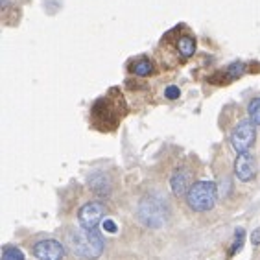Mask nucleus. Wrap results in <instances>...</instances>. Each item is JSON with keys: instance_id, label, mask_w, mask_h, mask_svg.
Listing matches in <instances>:
<instances>
[{"instance_id": "39448f33", "label": "nucleus", "mask_w": 260, "mask_h": 260, "mask_svg": "<svg viewBox=\"0 0 260 260\" xmlns=\"http://www.w3.org/2000/svg\"><path fill=\"white\" fill-rule=\"evenodd\" d=\"M105 216V205L100 203V201H91V203H85L78 212V219H80V225L83 229L92 231L96 229L98 224L103 219Z\"/></svg>"}, {"instance_id": "1a4fd4ad", "label": "nucleus", "mask_w": 260, "mask_h": 260, "mask_svg": "<svg viewBox=\"0 0 260 260\" xmlns=\"http://www.w3.org/2000/svg\"><path fill=\"white\" fill-rule=\"evenodd\" d=\"M89 187H91V190L94 194L107 196L109 190H111V181H109V177L103 172H96L89 177Z\"/></svg>"}, {"instance_id": "6ab92c4d", "label": "nucleus", "mask_w": 260, "mask_h": 260, "mask_svg": "<svg viewBox=\"0 0 260 260\" xmlns=\"http://www.w3.org/2000/svg\"><path fill=\"white\" fill-rule=\"evenodd\" d=\"M0 6H2V8H8V6H10V0H0Z\"/></svg>"}, {"instance_id": "4468645a", "label": "nucleus", "mask_w": 260, "mask_h": 260, "mask_svg": "<svg viewBox=\"0 0 260 260\" xmlns=\"http://www.w3.org/2000/svg\"><path fill=\"white\" fill-rule=\"evenodd\" d=\"M244 238H245V231L244 229H236L235 240H233V245H231V249H229V256H235L236 253H240L242 245H244Z\"/></svg>"}, {"instance_id": "f257e3e1", "label": "nucleus", "mask_w": 260, "mask_h": 260, "mask_svg": "<svg viewBox=\"0 0 260 260\" xmlns=\"http://www.w3.org/2000/svg\"><path fill=\"white\" fill-rule=\"evenodd\" d=\"M170 210L163 198L157 196H146L138 203V218L150 229H159L168 221Z\"/></svg>"}, {"instance_id": "6e6552de", "label": "nucleus", "mask_w": 260, "mask_h": 260, "mask_svg": "<svg viewBox=\"0 0 260 260\" xmlns=\"http://www.w3.org/2000/svg\"><path fill=\"white\" fill-rule=\"evenodd\" d=\"M190 172L187 168H177L172 173L170 177V189H172V194L181 198V196H187L190 190Z\"/></svg>"}, {"instance_id": "423d86ee", "label": "nucleus", "mask_w": 260, "mask_h": 260, "mask_svg": "<svg viewBox=\"0 0 260 260\" xmlns=\"http://www.w3.org/2000/svg\"><path fill=\"white\" fill-rule=\"evenodd\" d=\"M33 255L37 260H63L65 258V245L52 238L39 240L33 245Z\"/></svg>"}, {"instance_id": "2eb2a0df", "label": "nucleus", "mask_w": 260, "mask_h": 260, "mask_svg": "<svg viewBox=\"0 0 260 260\" xmlns=\"http://www.w3.org/2000/svg\"><path fill=\"white\" fill-rule=\"evenodd\" d=\"M245 72V65L244 63H233V65H229L227 68H225V76H227V80H236V78H240L242 74Z\"/></svg>"}, {"instance_id": "0eeeda50", "label": "nucleus", "mask_w": 260, "mask_h": 260, "mask_svg": "<svg viewBox=\"0 0 260 260\" xmlns=\"http://www.w3.org/2000/svg\"><path fill=\"white\" fill-rule=\"evenodd\" d=\"M235 175L242 181V183H249L256 175V159L253 153L244 152L238 153V157L235 161Z\"/></svg>"}, {"instance_id": "9b49d317", "label": "nucleus", "mask_w": 260, "mask_h": 260, "mask_svg": "<svg viewBox=\"0 0 260 260\" xmlns=\"http://www.w3.org/2000/svg\"><path fill=\"white\" fill-rule=\"evenodd\" d=\"M131 70L135 76L146 78L153 72V63L150 61V59H146V57H142V59H138L137 63H133Z\"/></svg>"}, {"instance_id": "f3484780", "label": "nucleus", "mask_w": 260, "mask_h": 260, "mask_svg": "<svg viewBox=\"0 0 260 260\" xmlns=\"http://www.w3.org/2000/svg\"><path fill=\"white\" fill-rule=\"evenodd\" d=\"M103 231H107V233H111V235H115L118 231V225L113 221V219H103Z\"/></svg>"}, {"instance_id": "f8f14e48", "label": "nucleus", "mask_w": 260, "mask_h": 260, "mask_svg": "<svg viewBox=\"0 0 260 260\" xmlns=\"http://www.w3.org/2000/svg\"><path fill=\"white\" fill-rule=\"evenodd\" d=\"M2 260H24V253L19 247H15V245H4Z\"/></svg>"}, {"instance_id": "9d476101", "label": "nucleus", "mask_w": 260, "mask_h": 260, "mask_svg": "<svg viewBox=\"0 0 260 260\" xmlns=\"http://www.w3.org/2000/svg\"><path fill=\"white\" fill-rule=\"evenodd\" d=\"M177 50L183 57H192L196 54V39L194 37H190V35L179 37Z\"/></svg>"}, {"instance_id": "a211bd4d", "label": "nucleus", "mask_w": 260, "mask_h": 260, "mask_svg": "<svg viewBox=\"0 0 260 260\" xmlns=\"http://www.w3.org/2000/svg\"><path fill=\"white\" fill-rule=\"evenodd\" d=\"M251 244L260 245V227H256L255 231H251Z\"/></svg>"}, {"instance_id": "20e7f679", "label": "nucleus", "mask_w": 260, "mask_h": 260, "mask_svg": "<svg viewBox=\"0 0 260 260\" xmlns=\"http://www.w3.org/2000/svg\"><path fill=\"white\" fill-rule=\"evenodd\" d=\"M256 138L255 124L251 120H242L235 128V131L231 133V146L236 153L249 152V148L253 146Z\"/></svg>"}, {"instance_id": "ddd939ff", "label": "nucleus", "mask_w": 260, "mask_h": 260, "mask_svg": "<svg viewBox=\"0 0 260 260\" xmlns=\"http://www.w3.org/2000/svg\"><path fill=\"white\" fill-rule=\"evenodd\" d=\"M247 113H249V120L255 126H260V98L251 100L249 105H247Z\"/></svg>"}, {"instance_id": "7ed1b4c3", "label": "nucleus", "mask_w": 260, "mask_h": 260, "mask_svg": "<svg viewBox=\"0 0 260 260\" xmlns=\"http://www.w3.org/2000/svg\"><path fill=\"white\" fill-rule=\"evenodd\" d=\"M187 205L194 212H207L216 205L218 199V187L212 181H198L190 187L189 194L184 196Z\"/></svg>"}, {"instance_id": "dca6fc26", "label": "nucleus", "mask_w": 260, "mask_h": 260, "mask_svg": "<svg viewBox=\"0 0 260 260\" xmlns=\"http://www.w3.org/2000/svg\"><path fill=\"white\" fill-rule=\"evenodd\" d=\"M164 96L168 98V100H177L181 96V89L177 85H168L164 89Z\"/></svg>"}, {"instance_id": "f03ea898", "label": "nucleus", "mask_w": 260, "mask_h": 260, "mask_svg": "<svg viewBox=\"0 0 260 260\" xmlns=\"http://www.w3.org/2000/svg\"><path fill=\"white\" fill-rule=\"evenodd\" d=\"M72 240V247L78 255L83 256V258H98V256L103 253V247H105V242H103L102 233L98 229L87 231V229H76L70 236Z\"/></svg>"}]
</instances>
